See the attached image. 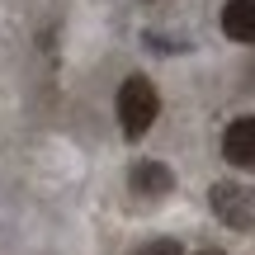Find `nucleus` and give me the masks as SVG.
<instances>
[{"instance_id":"nucleus-1","label":"nucleus","mask_w":255,"mask_h":255,"mask_svg":"<svg viewBox=\"0 0 255 255\" xmlns=\"http://www.w3.org/2000/svg\"><path fill=\"white\" fill-rule=\"evenodd\" d=\"M119 128L128 142H137V137L151 132L156 114H161V95H156V85L146 81V76H128V81L119 85Z\"/></svg>"},{"instance_id":"nucleus-2","label":"nucleus","mask_w":255,"mask_h":255,"mask_svg":"<svg viewBox=\"0 0 255 255\" xmlns=\"http://www.w3.org/2000/svg\"><path fill=\"white\" fill-rule=\"evenodd\" d=\"M208 208L218 213V222L237 232H255V189L251 184H237V180H218L208 189Z\"/></svg>"},{"instance_id":"nucleus-3","label":"nucleus","mask_w":255,"mask_h":255,"mask_svg":"<svg viewBox=\"0 0 255 255\" xmlns=\"http://www.w3.org/2000/svg\"><path fill=\"white\" fill-rule=\"evenodd\" d=\"M222 156H227L237 170H255V114H241V119L227 123V132H222Z\"/></svg>"},{"instance_id":"nucleus-4","label":"nucleus","mask_w":255,"mask_h":255,"mask_svg":"<svg viewBox=\"0 0 255 255\" xmlns=\"http://www.w3.org/2000/svg\"><path fill=\"white\" fill-rule=\"evenodd\" d=\"M128 189L142 194V199H165V194H175V170L165 161H137L132 170H128Z\"/></svg>"},{"instance_id":"nucleus-5","label":"nucleus","mask_w":255,"mask_h":255,"mask_svg":"<svg viewBox=\"0 0 255 255\" xmlns=\"http://www.w3.org/2000/svg\"><path fill=\"white\" fill-rule=\"evenodd\" d=\"M222 33L232 43H255V0H227L222 5Z\"/></svg>"},{"instance_id":"nucleus-6","label":"nucleus","mask_w":255,"mask_h":255,"mask_svg":"<svg viewBox=\"0 0 255 255\" xmlns=\"http://www.w3.org/2000/svg\"><path fill=\"white\" fill-rule=\"evenodd\" d=\"M128 255H184V246L175 237H156V241H142V246L128 251Z\"/></svg>"},{"instance_id":"nucleus-7","label":"nucleus","mask_w":255,"mask_h":255,"mask_svg":"<svg viewBox=\"0 0 255 255\" xmlns=\"http://www.w3.org/2000/svg\"><path fill=\"white\" fill-rule=\"evenodd\" d=\"M194 255H227V251H218V246H203V251H194Z\"/></svg>"}]
</instances>
